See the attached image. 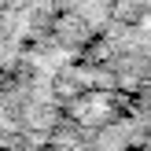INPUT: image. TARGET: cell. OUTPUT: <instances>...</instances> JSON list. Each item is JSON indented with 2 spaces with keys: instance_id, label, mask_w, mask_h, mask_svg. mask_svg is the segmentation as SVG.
Returning a JSON list of instances; mask_svg holds the SVG:
<instances>
[]
</instances>
